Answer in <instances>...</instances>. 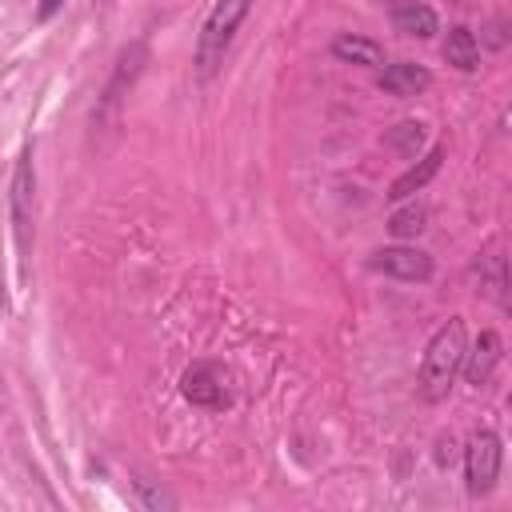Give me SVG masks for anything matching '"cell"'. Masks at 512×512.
<instances>
[{"mask_svg":"<svg viewBox=\"0 0 512 512\" xmlns=\"http://www.w3.org/2000/svg\"><path fill=\"white\" fill-rule=\"evenodd\" d=\"M376 84L388 92V96H420L424 88H432V72L424 64H412V60H396V64H380V76Z\"/></svg>","mask_w":512,"mask_h":512,"instance_id":"obj_8","label":"cell"},{"mask_svg":"<svg viewBox=\"0 0 512 512\" xmlns=\"http://www.w3.org/2000/svg\"><path fill=\"white\" fill-rule=\"evenodd\" d=\"M500 360H504V340H500V332L484 328V332L476 336V344L464 348V364H460V372H464L468 384L484 388V384L492 380V372H496Z\"/></svg>","mask_w":512,"mask_h":512,"instance_id":"obj_7","label":"cell"},{"mask_svg":"<svg viewBox=\"0 0 512 512\" xmlns=\"http://www.w3.org/2000/svg\"><path fill=\"white\" fill-rule=\"evenodd\" d=\"M384 144L396 148L400 156H416L420 144H424V124L420 120H404V124H396V128L384 132Z\"/></svg>","mask_w":512,"mask_h":512,"instance_id":"obj_14","label":"cell"},{"mask_svg":"<svg viewBox=\"0 0 512 512\" xmlns=\"http://www.w3.org/2000/svg\"><path fill=\"white\" fill-rule=\"evenodd\" d=\"M252 4H256V0H216V4H212L208 20H204V28H200V40H196V72H200V80H208V76L224 64V52H228L236 28L248 20Z\"/></svg>","mask_w":512,"mask_h":512,"instance_id":"obj_2","label":"cell"},{"mask_svg":"<svg viewBox=\"0 0 512 512\" xmlns=\"http://www.w3.org/2000/svg\"><path fill=\"white\" fill-rule=\"evenodd\" d=\"M452 4H464V0H452Z\"/></svg>","mask_w":512,"mask_h":512,"instance_id":"obj_19","label":"cell"},{"mask_svg":"<svg viewBox=\"0 0 512 512\" xmlns=\"http://www.w3.org/2000/svg\"><path fill=\"white\" fill-rule=\"evenodd\" d=\"M372 268L376 272H388L396 280H428L432 276V256L420 252L416 244H392V248H380L372 252Z\"/></svg>","mask_w":512,"mask_h":512,"instance_id":"obj_6","label":"cell"},{"mask_svg":"<svg viewBox=\"0 0 512 512\" xmlns=\"http://www.w3.org/2000/svg\"><path fill=\"white\" fill-rule=\"evenodd\" d=\"M180 396L196 408H228L232 404V372L220 360H196L180 376Z\"/></svg>","mask_w":512,"mask_h":512,"instance_id":"obj_3","label":"cell"},{"mask_svg":"<svg viewBox=\"0 0 512 512\" xmlns=\"http://www.w3.org/2000/svg\"><path fill=\"white\" fill-rule=\"evenodd\" d=\"M504 28H508L504 20H492V24H488V32H492V36H488V44H492V48H504V40H508V36H504Z\"/></svg>","mask_w":512,"mask_h":512,"instance_id":"obj_16","label":"cell"},{"mask_svg":"<svg viewBox=\"0 0 512 512\" xmlns=\"http://www.w3.org/2000/svg\"><path fill=\"white\" fill-rule=\"evenodd\" d=\"M32 192H36V172H32V144H24L16 172H12V232H16V252L28 272V252H32Z\"/></svg>","mask_w":512,"mask_h":512,"instance_id":"obj_4","label":"cell"},{"mask_svg":"<svg viewBox=\"0 0 512 512\" xmlns=\"http://www.w3.org/2000/svg\"><path fill=\"white\" fill-rule=\"evenodd\" d=\"M464 348H468V328H464L460 316H448V320L432 332V340H428V348H424V356H420V376H416V384H420V396H424V400H444V396H448L452 380L460 376Z\"/></svg>","mask_w":512,"mask_h":512,"instance_id":"obj_1","label":"cell"},{"mask_svg":"<svg viewBox=\"0 0 512 512\" xmlns=\"http://www.w3.org/2000/svg\"><path fill=\"white\" fill-rule=\"evenodd\" d=\"M500 460H504L500 436H496L492 428L472 432V440H468V448H464V480H468V492H472V496H488V492L496 488Z\"/></svg>","mask_w":512,"mask_h":512,"instance_id":"obj_5","label":"cell"},{"mask_svg":"<svg viewBox=\"0 0 512 512\" xmlns=\"http://www.w3.org/2000/svg\"><path fill=\"white\" fill-rule=\"evenodd\" d=\"M424 224H428V208H424V204H404V208L392 212L388 232H392L396 240H416V236L424 232Z\"/></svg>","mask_w":512,"mask_h":512,"instance_id":"obj_13","label":"cell"},{"mask_svg":"<svg viewBox=\"0 0 512 512\" xmlns=\"http://www.w3.org/2000/svg\"><path fill=\"white\" fill-rule=\"evenodd\" d=\"M8 308V296H4V276H0V312Z\"/></svg>","mask_w":512,"mask_h":512,"instance_id":"obj_18","label":"cell"},{"mask_svg":"<svg viewBox=\"0 0 512 512\" xmlns=\"http://www.w3.org/2000/svg\"><path fill=\"white\" fill-rule=\"evenodd\" d=\"M332 56L344 64H360V68H380L384 64V48L372 36H356V32H340L332 40Z\"/></svg>","mask_w":512,"mask_h":512,"instance_id":"obj_10","label":"cell"},{"mask_svg":"<svg viewBox=\"0 0 512 512\" xmlns=\"http://www.w3.org/2000/svg\"><path fill=\"white\" fill-rule=\"evenodd\" d=\"M440 164H444V144H436L428 156H420V164H412L404 176H396V180H392L388 200H408L412 192H420V188L440 172Z\"/></svg>","mask_w":512,"mask_h":512,"instance_id":"obj_11","label":"cell"},{"mask_svg":"<svg viewBox=\"0 0 512 512\" xmlns=\"http://www.w3.org/2000/svg\"><path fill=\"white\" fill-rule=\"evenodd\" d=\"M440 52H444V60H448L452 68H460V72H476V68H480V44H476V36H472L464 24L448 28Z\"/></svg>","mask_w":512,"mask_h":512,"instance_id":"obj_12","label":"cell"},{"mask_svg":"<svg viewBox=\"0 0 512 512\" xmlns=\"http://www.w3.org/2000/svg\"><path fill=\"white\" fill-rule=\"evenodd\" d=\"M436 448H440V452H436V460H440V464H448V460L456 456V452H452V448H456V444H452V436H440V444H436Z\"/></svg>","mask_w":512,"mask_h":512,"instance_id":"obj_17","label":"cell"},{"mask_svg":"<svg viewBox=\"0 0 512 512\" xmlns=\"http://www.w3.org/2000/svg\"><path fill=\"white\" fill-rule=\"evenodd\" d=\"M388 20H392V28L400 36H416V40H428V36L440 32L436 12L428 4H420V0H392L388 4Z\"/></svg>","mask_w":512,"mask_h":512,"instance_id":"obj_9","label":"cell"},{"mask_svg":"<svg viewBox=\"0 0 512 512\" xmlns=\"http://www.w3.org/2000/svg\"><path fill=\"white\" fill-rule=\"evenodd\" d=\"M60 8H64V0H40L36 4V20H52Z\"/></svg>","mask_w":512,"mask_h":512,"instance_id":"obj_15","label":"cell"}]
</instances>
